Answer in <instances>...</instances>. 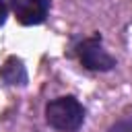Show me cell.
Wrapping results in <instances>:
<instances>
[{"instance_id": "cell-2", "label": "cell", "mask_w": 132, "mask_h": 132, "mask_svg": "<svg viewBox=\"0 0 132 132\" xmlns=\"http://www.w3.org/2000/svg\"><path fill=\"white\" fill-rule=\"evenodd\" d=\"M76 52H78V58H80L82 66L89 68V70L105 72V70H111V68L116 66V58L109 56V54L103 50L99 37H89V39H85L82 43H78Z\"/></svg>"}, {"instance_id": "cell-6", "label": "cell", "mask_w": 132, "mask_h": 132, "mask_svg": "<svg viewBox=\"0 0 132 132\" xmlns=\"http://www.w3.org/2000/svg\"><path fill=\"white\" fill-rule=\"evenodd\" d=\"M6 12H8V0H0V27L6 21Z\"/></svg>"}, {"instance_id": "cell-4", "label": "cell", "mask_w": 132, "mask_h": 132, "mask_svg": "<svg viewBox=\"0 0 132 132\" xmlns=\"http://www.w3.org/2000/svg\"><path fill=\"white\" fill-rule=\"evenodd\" d=\"M0 74H2V78H4L8 85H14V87L27 82V70H25L23 62H21L16 56H10V58L6 60V64H4L2 70H0Z\"/></svg>"}, {"instance_id": "cell-3", "label": "cell", "mask_w": 132, "mask_h": 132, "mask_svg": "<svg viewBox=\"0 0 132 132\" xmlns=\"http://www.w3.org/2000/svg\"><path fill=\"white\" fill-rule=\"evenodd\" d=\"M14 16L21 25H39L45 21L50 10V0H10Z\"/></svg>"}, {"instance_id": "cell-5", "label": "cell", "mask_w": 132, "mask_h": 132, "mask_svg": "<svg viewBox=\"0 0 132 132\" xmlns=\"http://www.w3.org/2000/svg\"><path fill=\"white\" fill-rule=\"evenodd\" d=\"M109 132H132V120H124V122H118L109 128Z\"/></svg>"}, {"instance_id": "cell-1", "label": "cell", "mask_w": 132, "mask_h": 132, "mask_svg": "<svg viewBox=\"0 0 132 132\" xmlns=\"http://www.w3.org/2000/svg\"><path fill=\"white\" fill-rule=\"evenodd\" d=\"M45 120L52 128L62 132H74L85 122V107L74 97H58L47 103Z\"/></svg>"}]
</instances>
